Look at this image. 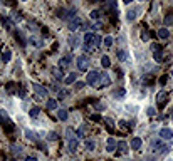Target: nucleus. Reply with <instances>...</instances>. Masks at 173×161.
Returning <instances> with one entry per match:
<instances>
[{
	"instance_id": "obj_24",
	"label": "nucleus",
	"mask_w": 173,
	"mask_h": 161,
	"mask_svg": "<svg viewBox=\"0 0 173 161\" xmlns=\"http://www.w3.org/2000/svg\"><path fill=\"white\" fill-rule=\"evenodd\" d=\"M10 59H12V52H10V50H5L4 55H2V61H4V62H8Z\"/></svg>"
},
{
	"instance_id": "obj_40",
	"label": "nucleus",
	"mask_w": 173,
	"mask_h": 161,
	"mask_svg": "<svg viewBox=\"0 0 173 161\" xmlns=\"http://www.w3.org/2000/svg\"><path fill=\"white\" fill-rule=\"evenodd\" d=\"M66 96H67V91H59V99H62Z\"/></svg>"
},
{
	"instance_id": "obj_26",
	"label": "nucleus",
	"mask_w": 173,
	"mask_h": 161,
	"mask_svg": "<svg viewBox=\"0 0 173 161\" xmlns=\"http://www.w3.org/2000/svg\"><path fill=\"white\" fill-rule=\"evenodd\" d=\"M126 18H128L130 22H133L134 18H136V10H130V12L126 14Z\"/></svg>"
},
{
	"instance_id": "obj_23",
	"label": "nucleus",
	"mask_w": 173,
	"mask_h": 161,
	"mask_svg": "<svg viewBox=\"0 0 173 161\" xmlns=\"http://www.w3.org/2000/svg\"><path fill=\"white\" fill-rule=\"evenodd\" d=\"M101 65L103 67H109V65H111V61H109L108 55H103L101 57Z\"/></svg>"
},
{
	"instance_id": "obj_16",
	"label": "nucleus",
	"mask_w": 173,
	"mask_h": 161,
	"mask_svg": "<svg viewBox=\"0 0 173 161\" xmlns=\"http://www.w3.org/2000/svg\"><path fill=\"white\" fill-rule=\"evenodd\" d=\"M77 148H79V141L74 139V138H71V139H69V149H71L72 153H74V151H76Z\"/></svg>"
},
{
	"instance_id": "obj_27",
	"label": "nucleus",
	"mask_w": 173,
	"mask_h": 161,
	"mask_svg": "<svg viewBox=\"0 0 173 161\" xmlns=\"http://www.w3.org/2000/svg\"><path fill=\"white\" fill-rule=\"evenodd\" d=\"M103 40H104V45H106V47H111V45H113V42H114V39H113L111 35L104 37V39H103Z\"/></svg>"
},
{
	"instance_id": "obj_3",
	"label": "nucleus",
	"mask_w": 173,
	"mask_h": 161,
	"mask_svg": "<svg viewBox=\"0 0 173 161\" xmlns=\"http://www.w3.org/2000/svg\"><path fill=\"white\" fill-rule=\"evenodd\" d=\"M97 81H99V74H97L96 71H89V72H87V75H86V82L87 84L93 86V84L97 82Z\"/></svg>"
},
{
	"instance_id": "obj_38",
	"label": "nucleus",
	"mask_w": 173,
	"mask_h": 161,
	"mask_svg": "<svg viewBox=\"0 0 173 161\" xmlns=\"http://www.w3.org/2000/svg\"><path fill=\"white\" fill-rule=\"evenodd\" d=\"M146 114H148V116H155V114H156V111H155V107H148V111H146Z\"/></svg>"
},
{
	"instance_id": "obj_17",
	"label": "nucleus",
	"mask_w": 173,
	"mask_h": 161,
	"mask_svg": "<svg viewBox=\"0 0 173 161\" xmlns=\"http://www.w3.org/2000/svg\"><path fill=\"white\" fill-rule=\"evenodd\" d=\"M158 37H160V39H168V37H170V30L166 29V27H161V29L158 30Z\"/></svg>"
},
{
	"instance_id": "obj_21",
	"label": "nucleus",
	"mask_w": 173,
	"mask_h": 161,
	"mask_svg": "<svg viewBox=\"0 0 173 161\" xmlns=\"http://www.w3.org/2000/svg\"><path fill=\"white\" fill-rule=\"evenodd\" d=\"M118 151H119V153H126V151H128V144L124 143V141H119V143H118Z\"/></svg>"
},
{
	"instance_id": "obj_25",
	"label": "nucleus",
	"mask_w": 173,
	"mask_h": 161,
	"mask_svg": "<svg viewBox=\"0 0 173 161\" xmlns=\"http://www.w3.org/2000/svg\"><path fill=\"white\" fill-rule=\"evenodd\" d=\"M39 112H40V107H32V109H30V118H37V116H39Z\"/></svg>"
},
{
	"instance_id": "obj_30",
	"label": "nucleus",
	"mask_w": 173,
	"mask_h": 161,
	"mask_svg": "<svg viewBox=\"0 0 173 161\" xmlns=\"http://www.w3.org/2000/svg\"><path fill=\"white\" fill-rule=\"evenodd\" d=\"M69 44H71V47H77L79 45V39H77V37H71V39H69Z\"/></svg>"
},
{
	"instance_id": "obj_43",
	"label": "nucleus",
	"mask_w": 173,
	"mask_h": 161,
	"mask_svg": "<svg viewBox=\"0 0 173 161\" xmlns=\"http://www.w3.org/2000/svg\"><path fill=\"white\" fill-rule=\"evenodd\" d=\"M84 87V82H76V89H83Z\"/></svg>"
},
{
	"instance_id": "obj_33",
	"label": "nucleus",
	"mask_w": 173,
	"mask_h": 161,
	"mask_svg": "<svg viewBox=\"0 0 173 161\" xmlns=\"http://www.w3.org/2000/svg\"><path fill=\"white\" fill-rule=\"evenodd\" d=\"M57 132H49V134H47V139H49V141H56V139H57Z\"/></svg>"
},
{
	"instance_id": "obj_28",
	"label": "nucleus",
	"mask_w": 173,
	"mask_h": 161,
	"mask_svg": "<svg viewBox=\"0 0 173 161\" xmlns=\"http://www.w3.org/2000/svg\"><path fill=\"white\" fill-rule=\"evenodd\" d=\"M5 89H7V92H8V94H15V84H14V82H8Z\"/></svg>"
},
{
	"instance_id": "obj_42",
	"label": "nucleus",
	"mask_w": 173,
	"mask_h": 161,
	"mask_svg": "<svg viewBox=\"0 0 173 161\" xmlns=\"http://www.w3.org/2000/svg\"><path fill=\"white\" fill-rule=\"evenodd\" d=\"M54 75L57 79H62V72H59V71H54Z\"/></svg>"
},
{
	"instance_id": "obj_6",
	"label": "nucleus",
	"mask_w": 173,
	"mask_h": 161,
	"mask_svg": "<svg viewBox=\"0 0 173 161\" xmlns=\"http://www.w3.org/2000/svg\"><path fill=\"white\" fill-rule=\"evenodd\" d=\"M81 27V18H72L71 22H69V30H71V32H76L77 29H79Z\"/></svg>"
},
{
	"instance_id": "obj_34",
	"label": "nucleus",
	"mask_w": 173,
	"mask_h": 161,
	"mask_svg": "<svg viewBox=\"0 0 173 161\" xmlns=\"http://www.w3.org/2000/svg\"><path fill=\"white\" fill-rule=\"evenodd\" d=\"M91 18H94V20H96V18H99V15H101V12H99V10H93V12H91Z\"/></svg>"
},
{
	"instance_id": "obj_44",
	"label": "nucleus",
	"mask_w": 173,
	"mask_h": 161,
	"mask_svg": "<svg viewBox=\"0 0 173 161\" xmlns=\"http://www.w3.org/2000/svg\"><path fill=\"white\" fill-rule=\"evenodd\" d=\"M96 109H97V111H103V109H104V106H103V104H96Z\"/></svg>"
},
{
	"instance_id": "obj_19",
	"label": "nucleus",
	"mask_w": 173,
	"mask_h": 161,
	"mask_svg": "<svg viewBox=\"0 0 173 161\" xmlns=\"http://www.w3.org/2000/svg\"><path fill=\"white\" fill-rule=\"evenodd\" d=\"M47 109H49V111L57 109V101L56 99H47Z\"/></svg>"
},
{
	"instance_id": "obj_41",
	"label": "nucleus",
	"mask_w": 173,
	"mask_h": 161,
	"mask_svg": "<svg viewBox=\"0 0 173 161\" xmlns=\"http://www.w3.org/2000/svg\"><path fill=\"white\" fill-rule=\"evenodd\" d=\"M166 79H168V75H163V77L160 79V84H161V86H163V84H166Z\"/></svg>"
},
{
	"instance_id": "obj_22",
	"label": "nucleus",
	"mask_w": 173,
	"mask_h": 161,
	"mask_svg": "<svg viewBox=\"0 0 173 161\" xmlns=\"http://www.w3.org/2000/svg\"><path fill=\"white\" fill-rule=\"evenodd\" d=\"M116 55H118V59H119V61H126V59H128L126 52H124V50H123V49H119L118 52H116Z\"/></svg>"
},
{
	"instance_id": "obj_12",
	"label": "nucleus",
	"mask_w": 173,
	"mask_h": 161,
	"mask_svg": "<svg viewBox=\"0 0 173 161\" xmlns=\"http://www.w3.org/2000/svg\"><path fill=\"white\" fill-rule=\"evenodd\" d=\"M99 81H101L103 86H109V84H111V77H109L106 72H103V74L99 75Z\"/></svg>"
},
{
	"instance_id": "obj_46",
	"label": "nucleus",
	"mask_w": 173,
	"mask_h": 161,
	"mask_svg": "<svg viewBox=\"0 0 173 161\" xmlns=\"http://www.w3.org/2000/svg\"><path fill=\"white\" fill-rule=\"evenodd\" d=\"M171 75H173V71H171Z\"/></svg>"
},
{
	"instance_id": "obj_36",
	"label": "nucleus",
	"mask_w": 173,
	"mask_h": 161,
	"mask_svg": "<svg viewBox=\"0 0 173 161\" xmlns=\"http://www.w3.org/2000/svg\"><path fill=\"white\" fill-rule=\"evenodd\" d=\"M141 39H143V40H148V39H150V34H148V30H146V29H144L143 32H141Z\"/></svg>"
},
{
	"instance_id": "obj_13",
	"label": "nucleus",
	"mask_w": 173,
	"mask_h": 161,
	"mask_svg": "<svg viewBox=\"0 0 173 161\" xmlns=\"http://www.w3.org/2000/svg\"><path fill=\"white\" fill-rule=\"evenodd\" d=\"M141 146H143L141 138H133V139H131V148H133V149H140Z\"/></svg>"
},
{
	"instance_id": "obj_39",
	"label": "nucleus",
	"mask_w": 173,
	"mask_h": 161,
	"mask_svg": "<svg viewBox=\"0 0 173 161\" xmlns=\"http://www.w3.org/2000/svg\"><path fill=\"white\" fill-rule=\"evenodd\" d=\"M91 121H101V116H99V114H93V116H91Z\"/></svg>"
},
{
	"instance_id": "obj_14",
	"label": "nucleus",
	"mask_w": 173,
	"mask_h": 161,
	"mask_svg": "<svg viewBox=\"0 0 173 161\" xmlns=\"http://www.w3.org/2000/svg\"><path fill=\"white\" fill-rule=\"evenodd\" d=\"M71 61H72V57H71V55H66V57H62L61 61H59V65H61V69L67 67V65L71 64Z\"/></svg>"
},
{
	"instance_id": "obj_9",
	"label": "nucleus",
	"mask_w": 173,
	"mask_h": 161,
	"mask_svg": "<svg viewBox=\"0 0 173 161\" xmlns=\"http://www.w3.org/2000/svg\"><path fill=\"white\" fill-rule=\"evenodd\" d=\"M76 81H77V74H76V72H71V74H67V75H66V79H64L66 84H74Z\"/></svg>"
},
{
	"instance_id": "obj_4",
	"label": "nucleus",
	"mask_w": 173,
	"mask_h": 161,
	"mask_svg": "<svg viewBox=\"0 0 173 161\" xmlns=\"http://www.w3.org/2000/svg\"><path fill=\"white\" fill-rule=\"evenodd\" d=\"M160 138H161V139H171V138H173V131L170 128H161V129H160Z\"/></svg>"
},
{
	"instance_id": "obj_11",
	"label": "nucleus",
	"mask_w": 173,
	"mask_h": 161,
	"mask_svg": "<svg viewBox=\"0 0 173 161\" xmlns=\"http://www.w3.org/2000/svg\"><path fill=\"white\" fill-rule=\"evenodd\" d=\"M124 94H126V91L123 89V87H118V89L113 91V97H116V99H123Z\"/></svg>"
},
{
	"instance_id": "obj_29",
	"label": "nucleus",
	"mask_w": 173,
	"mask_h": 161,
	"mask_svg": "<svg viewBox=\"0 0 173 161\" xmlns=\"http://www.w3.org/2000/svg\"><path fill=\"white\" fill-rule=\"evenodd\" d=\"M94 148H96V143H94V141H86V149L87 151H94Z\"/></svg>"
},
{
	"instance_id": "obj_47",
	"label": "nucleus",
	"mask_w": 173,
	"mask_h": 161,
	"mask_svg": "<svg viewBox=\"0 0 173 161\" xmlns=\"http://www.w3.org/2000/svg\"><path fill=\"white\" fill-rule=\"evenodd\" d=\"M0 45H2V42H0Z\"/></svg>"
},
{
	"instance_id": "obj_7",
	"label": "nucleus",
	"mask_w": 173,
	"mask_h": 161,
	"mask_svg": "<svg viewBox=\"0 0 173 161\" xmlns=\"http://www.w3.org/2000/svg\"><path fill=\"white\" fill-rule=\"evenodd\" d=\"M2 124H4V128H5V131H14L15 129V126H14V122L10 121V118H7V119H2Z\"/></svg>"
},
{
	"instance_id": "obj_31",
	"label": "nucleus",
	"mask_w": 173,
	"mask_h": 161,
	"mask_svg": "<svg viewBox=\"0 0 173 161\" xmlns=\"http://www.w3.org/2000/svg\"><path fill=\"white\" fill-rule=\"evenodd\" d=\"M165 25H173V14H168L165 17Z\"/></svg>"
},
{
	"instance_id": "obj_8",
	"label": "nucleus",
	"mask_w": 173,
	"mask_h": 161,
	"mask_svg": "<svg viewBox=\"0 0 173 161\" xmlns=\"http://www.w3.org/2000/svg\"><path fill=\"white\" fill-rule=\"evenodd\" d=\"M153 148H155L156 153H161V151H168V148H166L165 144L161 143V141H155V143H153Z\"/></svg>"
},
{
	"instance_id": "obj_45",
	"label": "nucleus",
	"mask_w": 173,
	"mask_h": 161,
	"mask_svg": "<svg viewBox=\"0 0 173 161\" xmlns=\"http://www.w3.org/2000/svg\"><path fill=\"white\" fill-rule=\"evenodd\" d=\"M25 161H37V159H36L34 156H27V158H25Z\"/></svg>"
},
{
	"instance_id": "obj_32",
	"label": "nucleus",
	"mask_w": 173,
	"mask_h": 161,
	"mask_svg": "<svg viewBox=\"0 0 173 161\" xmlns=\"http://www.w3.org/2000/svg\"><path fill=\"white\" fill-rule=\"evenodd\" d=\"M25 134H27V138H29V139H32V141H37V134H34L32 131H29V129H27V131H25Z\"/></svg>"
},
{
	"instance_id": "obj_35",
	"label": "nucleus",
	"mask_w": 173,
	"mask_h": 161,
	"mask_svg": "<svg viewBox=\"0 0 173 161\" xmlns=\"http://www.w3.org/2000/svg\"><path fill=\"white\" fill-rule=\"evenodd\" d=\"M119 128L124 129V131H128V129H130V124H128L126 121H121V122H119Z\"/></svg>"
},
{
	"instance_id": "obj_10",
	"label": "nucleus",
	"mask_w": 173,
	"mask_h": 161,
	"mask_svg": "<svg viewBox=\"0 0 173 161\" xmlns=\"http://www.w3.org/2000/svg\"><path fill=\"white\" fill-rule=\"evenodd\" d=\"M114 149H116V139H114V138H109V139H108V143H106V151L113 153Z\"/></svg>"
},
{
	"instance_id": "obj_37",
	"label": "nucleus",
	"mask_w": 173,
	"mask_h": 161,
	"mask_svg": "<svg viewBox=\"0 0 173 161\" xmlns=\"http://www.w3.org/2000/svg\"><path fill=\"white\" fill-rule=\"evenodd\" d=\"M76 134H77V138H83V136H84V126H83V128H79V129H77V131H76Z\"/></svg>"
},
{
	"instance_id": "obj_5",
	"label": "nucleus",
	"mask_w": 173,
	"mask_h": 161,
	"mask_svg": "<svg viewBox=\"0 0 173 161\" xmlns=\"http://www.w3.org/2000/svg\"><path fill=\"white\" fill-rule=\"evenodd\" d=\"M32 87H34V91L39 94V97H46V96H47V89H46L44 86H40V84H36V82H34Z\"/></svg>"
},
{
	"instance_id": "obj_2",
	"label": "nucleus",
	"mask_w": 173,
	"mask_h": 161,
	"mask_svg": "<svg viewBox=\"0 0 173 161\" xmlns=\"http://www.w3.org/2000/svg\"><path fill=\"white\" fill-rule=\"evenodd\" d=\"M76 62H77V67H79V71H87V67H89V59H87L86 55H79Z\"/></svg>"
},
{
	"instance_id": "obj_18",
	"label": "nucleus",
	"mask_w": 173,
	"mask_h": 161,
	"mask_svg": "<svg viewBox=\"0 0 173 161\" xmlns=\"http://www.w3.org/2000/svg\"><path fill=\"white\" fill-rule=\"evenodd\" d=\"M103 121H104V124H106V128H108L109 129V131H114V121H113V119L111 118H104V119H103Z\"/></svg>"
},
{
	"instance_id": "obj_1",
	"label": "nucleus",
	"mask_w": 173,
	"mask_h": 161,
	"mask_svg": "<svg viewBox=\"0 0 173 161\" xmlns=\"http://www.w3.org/2000/svg\"><path fill=\"white\" fill-rule=\"evenodd\" d=\"M168 97H170L168 92H165V91H160V92L156 94V106L163 107L166 102H168Z\"/></svg>"
},
{
	"instance_id": "obj_15",
	"label": "nucleus",
	"mask_w": 173,
	"mask_h": 161,
	"mask_svg": "<svg viewBox=\"0 0 173 161\" xmlns=\"http://www.w3.org/2000/svg\"><path fill=\"white\" fill-rule=\"evenodd\" d=\"M57 118L61 119V121H67V118H69L67 109H59V111H57Z\"/></svg>"
},
{
	"instance_id": "obj_20",
	"label": "nucleus",
	"mask_w": 173,
	"mask_h": 161,
	"mask_svg": "<svg viewBox=\"0 0 173 161\" xmlns=\"http://www.w3.org/2000/svg\"><path fill=\"white\" fill-rule=\"evenodd\" d=\"M153 59H155L156 62H163V61H165V55H163V52H161V50H158V52H155V54H153Z\"/></svg>"
}]
</instances>
